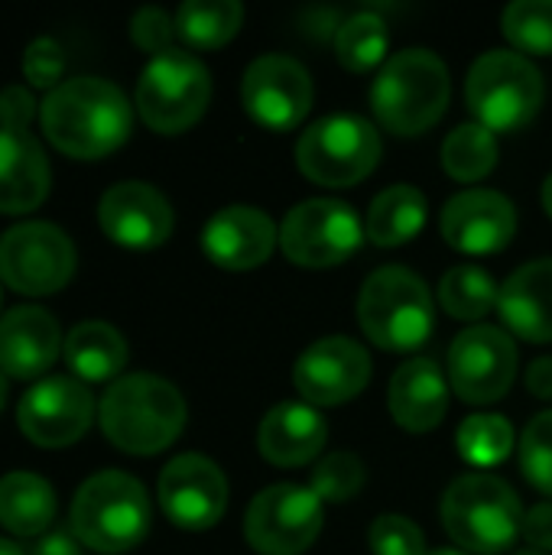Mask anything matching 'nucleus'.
Returning <instances> with one entry per match:
<instances>
[{
  "label": "nucleus",
  "instance_id": "bb28decb",
  "mask_svg": "<svg viewBox=\"0 0 552 555\" xmlns=\"http://www.w3.org/2000/svg\"><path fill=\"white\" fill-rule=\"evenodd\" d=\"M426 224V195L413 185H390L384 189L364 221V234L377 247H400L413 241Z\"/></svg>",
  "mask_w": 552,
  "mask_h": 555
},
{
  "label": "nucleus",
  "instance_id": "37998d69",
  "mask_svg": "<svg viewBox=\"0 0 552 555\" xmlns=\"http://www.w3.org/2000/svg\"><path fill=\"white\" fill-rule=\"evenodd\" d=\"M33 555H81V550H78V540L68 533H49L42 537V543L33 550Z\"/></svg>",
  "mask_w": 552,
  "mask_h": 555
},
{
  "label": "nucleus",
  "instance_id": "5701e85b",
  "mask_svg": "<svg viewBox=\"0 0 552 555\" xmlns=\"http://www.w3.org/2000/svg\"><path fill=\"white\" fill-rule=\"evenodd\" d=\"M325 439H329L325 420L306 403L273 406L257 429V449L277 468L309 465L322 452Z\"/></svg>",
  "mask_w": 552,
  "mask_h": 555
},
{
  "label": "nucleus",
  "instance_id": "423d86ee",
  "mask_svg": "<svg viewBox=\"0 0 552 555\" xmlns=\"http://www.w3.org/2000/svg\"><path fill=\"white\" fill-rule=\"evenodd\" d=\"M358 322L377 348L413 351L433 335V296L413 270L381 267L361 286Z\"/></svg>",
  "mask_w": 552,
  "mask_h": 555
},
{
  "label": "nucleus",
  "instance_id": "a18cd8bd",
  "mask_svg": "<svg viewBox=\"0 0 552 555\" xmlns=\"http://www.w3.org/2000/svg\"><path fill=\"white\" fill-rule=\"evenodd\" d=\"M0 555H23V550L10 540H0Z\"/></svg>",
  "mask_w": 552,
  "mask_h": 555
},
{
  "label": "nucleus",
  "instance_id": "09e8293b",
  "mask_svg": "<svg viewBox=\"0 0 552 555\" xmlns=\"http://www.w3.org/2000/svg\"><path fill=\"white\" fill-rule=\"evenodd\" d=\"M517 555H550V553H540V550H521Z\"/></svg>",
  "mask_w": 552,
  "mask_h": 555
},
{
  "label": "nucleus",
  "instance_id": "e433bc0d",
  "mask_svg": "<svg viewBox=\"0 0 552 555\" xmlns=\"http://www.w3.org/2000/svg\"><path fill=\"white\" fill-rule=\"evenodd\" d=\"M368 543L374 555H426L423 530L400 514H384L371 524Z\"/></svg>",
  "mask_w": 552,
  "mask_h": 555
},
{
  "label": "nucleus",
  "instance_id": "a19ab883",
  "mask_svg": "<svg viewBox=\"0 0 552 555\" xmlns=\"http://www.w3.org/2000/svg\"><path fill=\"white\" fill-rule=\"evenodd\" d=\"M524 540L540 553H552V504H537L524 517Z\"/></svg>",
  "mask_w": 552,
  "mask_h": 555
},
{
  "label": "nucleus",
  "instance_id": "c756f323",
  "mask_svg": "<svg viewBox=\"0 0 552 555\" xmlns=\"http://www.w3.org/2000/svg\"><path fill=\"white\" fill-rule=\"evenodd\" d=\"M498 296H501V289L491 280V273L482 270V267H472V263L452 267L442 276V283H439V302H442V309L452 319H462V322L485 319L498 306Z\"/></svg>",
  "mask_w": 552,
  "mask_h": 555
},
{
  "label": "nucleus",
  "instance_id": "de8ad7c7",
  "mask_svg": "<svg viewBox=\"0 0 552 555\" xmlns=\"http://www.w3.org/2000/svg\"><path fill=\"white\" fill-rule=\"evenodd\" d=\"M426 555H468V553H459V550H436V553H426Z\"/></svg>",
  "mask_w": 552,
  "mask_h": 555
},
{
  "label": "nucleus",
  "instance_id": "f8f14e48",
  "mask_svg": "<svg viewBox=\"0 0 552 555\" xmlns=\"http://www.w3.org/2000/svg\"><path fill=\"white\" fill-rule=\"evenodd\" d=\"M322 533V501L312 488L273 485L260 491L244 517V537L260 555H303Z\"/></svg>",
  "mask_w": 552,
  "mask_h": 555
},
{
  "label": "nucleus",
  "instance_id": "7c9ffc66",
  "mask_svg": "<svg viewBox=\"0 0 552 555\" xmlns=\"http://www.w3.org/2000/svg\"><path fill=\"white\" fill-rule=\"evenodd\" d=\"M442 166L455 182H478L498 166V140L488 127L462 124L442 143Z\"/></svg>",
  "mask_w": 552,
  "mask_h": 555
},
{
  "label": "nucleus",
  "instance_id": "aec40b11",
  "mask_svg": "<svg viewBox=\"0 0 552 555\" xmlns=\"http://www.w3.org/2000/svg\"><path fill=\"white\" fill-rule=\"evenodd\" d=\"M280 231L270 215L254 205H228L208 218L202 231V250L224 270H254L270 260Z\"/></svg>",
  "mask_w": 552,
  "mask_h": 555
},
{
  "label": "nucleus",
  "instance_id": "cd10ccee",
  "mask_svg": "<svg viewBox=\"0 0 552 555\" xmlns=\"http://www.w3.org/2000/svg\"><path fill=\"white\" fill-rule=\"evenodd\" d=\"M65 361L81 380H111L127 364V341L107 322H81L65 338Z\"/></svg>",
  "mask_w": 552,
  "mask_h": 555
},
{
  "label": "nucleus",
  "instance_id": "2eb2a0df",
  "mask_svg": "<svg viewBox=\"0 0 552 555\" xmlns=\"http://www.w3.org/2000/svg\"><path fill=\"white\" fill-rule=\"evenodd\" d=\"M94 420V400L75 377H46L33 384L20 406L16 423L33 446L62 449L78 442Z\"/></svg>",
  "mask_w": 552,
  "mask_h": 555
},
{
  "label": "nucleus",
  "instance_id": "c85d7f7f",
  "mask_svg": "<svg viewBox=\"0 0 552 555\" xmlns=\"http://www.w3.org/2000/svg\"><path fill=\"white\" fill-rule=\"evenodd\" d=\"M244 7L238 0H185L176 10V36L192 49H218L241 29Z\"/></svg>",
  "mask_w": 552,
  "mask_h": 555
},
{
  "label": "nucleus",
  "instance_id": "f257e3e1",
  "mask_svg": "<svg viewBox=\"0 0 552 555\" xmlns=\"http://www.w3.org/2000/svg\"><path fill=\"white\" fill-rule=\"evenodd\" d=\"M42 130L55 150L75 159H101L130 137L127 94L94 75H78L52 88L39 107Z\"/></svg>",
  "mask_w": 552,
  "mask_h": 555
},
{
  "label": "nucleus",
  "instance_id": "6ab92c4d",
  "mask_svg": "<svg viewBox=\"0 0 552 555\" xmlns=\"http://www.w3.org/2000/svg\"><path fill=\"white\" fill-rule=\"evenodd\" d=\"M517 231L511 198L491 189H468L442 208V237L462 254H498Z\"/></svg>",
  "mask_w": 552,
  "mask_h": 555
},
{
  "label": "nucleus",
  "instance_id": "2f4dec72",
  "mask_svg": "<svg viewBox=\"0 0 552 555\" xmlns=\"http://www.w3.org/2000/svg\"><path fill=\"white\" fill-rule=\"evenodd\" d=\"M387 23L384 16L364 10L338 23L335 29V55L348 72H371L387 55Z\"/></svg>",
  "mask_w": 552,
  "mask_h": 555
},
{
  "label": "nucleus",
  "instance_id": "72a5a7b5",
  "mask_svg": "<svg viewBox=\"0 0 552 555\" xmlns=\"http://www.w3.org/2000/svg\"><path fill=\"white\" fill-rule=\"evenodd\" d=\"M504 36L530 55H552V0H517L504 10Z\"/></svg>",
  "mask_w": 552,
  "mask_h": 555
},
{
  "label": "nucleus",
  "instance_id": "0eeeda50",
  "mask_svg": "<svg viewBox=\"0 0 552 555\" xmlns=\"http://www.w3.org/2000/svg\"><path fill=\"white\" fill-rule=\"evenodd\" d=\"M543 75L521 52L495 49L475 59L465 78L468 111L491 133H514L527 127L543 107Z\"/></svg>",
  "mask_w": 552,
  "mask_h": 555
},
{
  "label": "nucleus",
  "instance_id": "c03bdc74",
  "mask_svg": "<svg viewBox=\"0 0 552 555\" xmlns=\"http://www.w3.org/2000/svg\"><path fill=\"white\" fill-rule=\"evenodd\" d=\"M543 208H547V215L552 218V176L543 182Z\"/></svg>",
  "mask_w": 552,
  "mask_h": 555
},
{
  "label": "nucleus",
  "instance_id": "9d476101",
  "mask_svg": "<svg viewBox=\"0 0 552 555\" xmlns=\"http://www.w3.org/2000/svg\"><path fill=\"white\" fill-rule=\"evenodd\" d=\"M75 273L72 237L49 221H23L0 237V280L23 296L59 293Z\"/></svg>",
  "mask_w": 552,
  "mask_h": 555
},
{
  "label": "nucleus",
  "instance_id": "412c9836",
  "mask_svg": "<svg viewBox=\"0 0 552 555\" xmlns=\"http://www.w3.org/2000/svg\"><path fill=\"white\" fill-rule=\"evenodd\" d=\"M59 322L39 306H16L0 319V371L16 380H33L59 358Z\"/></svg>",
  "mask_w": 552,
  "mask_h": 555
},
{
  "label": "nucleus",
  "instance_id": "49530a36",
  "mask_svg": "<svg viewBox=\"0 0 552 555\" xmlns=\"http://www.w3.org/2000/svg\"><path fill=\"white\" fill-rule=\"evenodd\" d=\"M3 403H7V380H3V371H0V410H3Z\"/></svg>",
  "mask_w": 552,
  "mask_h": 555
},
{
  "label": "nucleus",
  "instance_id": "c9c22d12",
  "mask_svg": "<svg viewBox=\"0 0 552 555\" xmlns=\"http://www.w3.org/2000/svg\"><path fill=\"white\" fill-rule=\"evenodd\" d=\"M521 468L524 478L540 491L552 498V410L530 420L521 439Z\"/></svg>",
  "mask_w": 552,
  "mask_h": 555
},
{
  "label": "nucleus",
  "instance_id": "79ce46f5",
  "mask_svg": "<svg viewBox=\"0 0 552 555\" xmlns=\"http://www.w3.org/2000/svg\"><path fill=\"white\" fill-rule=\"evenodd\" d=\"M527 387H530V393H534V397H540V400H550L552 397V358H540V361H534V364H530V371H527Z\"/></svg>",
  "mask_w": 552,
  "mask_h": 555
},
{
  "label": "nucleus",
  "instance_id": "ddd939ff",
  "mask_svg": "<svg viewBox=\"0 0 552 555\" xmlns=\"http://www.w3.org/2000/svg\"><path fill=\"white\" fill-rule=\"evenodd\" d=\"M517 377V345L504 328H465L449 348V387L465 403L501 400Z\"/></svg>",
  "mask_w": 552,
  "mask_h": 555
},
{
  "label": "nucleus",
  "instance_id": "b1692460",
  "mask_svg": "<svg viewBox=\"0 0 552 555\" xmlns=\"http://www.w3.org/2000/svg\"><path fill=\"white\" fill-rule=\"evenodd\" d=\"M504 325L534 345L552 341V260H534L508 276L498 296Z\"/></svg>",
  "mask_w": 552,
  "mask_h": 555
},
{
  "label": "nucleus",
  "instance_id": "ea45409f",
  "mask_svg": "<svg viewBox=\"0 0 552 555\" xmlns=\"http://www.w3.org/2000/svg\"><path fill=\"white\" fill-rule=\"evenodd\" d=\"M36 114V101L26 88L10 85L0 91V130H20L26 133L29 120Z\"/></svg>",
  "mask_w": 552,
  "mask_h": 555
},
{
  "label": "nucleus",
  "instance_id": "dca6fc26",
  "mask_svg": "<svg viewBox=\"0 0 552 555\" xmlns=\"http://www.w3.org/2000/svg\"><path fill=\"white\" fill-rule=\"evenodd\" d=\"M368 380H371V358L358 341L345 335H332L309 345L293 367L296 390L303 393V400L316 406L348 403L368 387Z\"/></svg>",
  "mask_w": 552,
  "mask_h": 555
},
{
  "label": "nucleus",
  "instance_id": "4c0bfd02",
  "mask_svg": "<svg viewBox=\"0 0 552 555\" xmlns=\"http://www.w3.org/2000/svg\"><path fill=\"white\" fill-rule=\"evenodd\" d=\"M65 72V52L52 36H39L23 52V75L33 88H59Z\"/></svg>",
  "mask_w": 552,
  "mask_h": 555
},
{
  "label": "nucleus",
  "instance_id": "4be33fe9",
  "mask_svg": "<svg viewBox=\"0 0 552 555\" xmlns=\"http://www.w3.org/2000/svg\"><path fill=\"white\" fill-rule=\"evenodd\" d=\"M387 406L397 426L407 433H429L446 420L449 387L436 361L416 358L397 367L387 390Z\"/></svg>",
  "mask_w": 552,
  "mask_h": 555
},
{
  "label": "nucleus",
  "instance_id": "39448f33",
  "mask_svg": "<svg viewBox=\"0 0 552 555\" xmlns=\"http://www.w3.org/2000/svg\"><path fill=\"white\" fill-rule=\"evenodd\" d=\"M442 527L465 553L501 555L524 533V507L508 481L465 475L442 498Z\"/></svg>",
  "mask_w": 552,
  "mask_h": 555
},
{
  "label": "nucleus",
  "instance_id": "f704fd0d",
  "mask_svg": "<svg viewBox=\"0 0 552 555\" xmlns=\"http://www.w3.org/2000/svg\"><path fill=\"white\" fill-rule=\"evenodd\" d=\"M364 478H368V472L358 455L335 452L312 468V491L319 501L342 504V501H351L364 488Z\"/></svg>",
  "mask_w": 552,
  "mask_h": 555
},
{
  "label": "nucleus",
  "instance_id": "4468645a",
  "mask_svg": "<svg viewBox=\"0 0 552 555\" xmlns=\"http://www.w3.org/2000/svg\"><path fill=\"white\" fill-rule=\"evenodd\" d=\"M312 78L303 62L290 55H260L247 65L241 81V101L247 114L267 130H293L312 111Z\"/></svg>",
  "mask_w": 552,
  "mask_h": 555
},
{
  "label": "nucleus",
  "instance_id": "9b49d317",
  "mask_svg": "<svg viewBox=\"0 0 552 555\" xmlns=\"http://www.w3.org/2000/svg\"><path fill=\"white\" fill-rule=\"evenodd\" d=\"M364 241V224L351 205L335 198H309L280 224V247L296 267H335L345 263Z\"/></svg>",
  "mask_w": 552,
  "mask_h": 555
},
{
  "label": "nucleus",
  "instance_id": "f03ea898",
  "mask_svg": "<svg viewBox=\"0 0 552 555\" xmlns=\"http://www.w3.org/2000/svg\"><path fill=\"white\" fill-rule=\"evenodd\" d=\"M98 420L107 442L120 452L156 455L185 429V400L156 374H127L104 390Z\"/></svg>",
  "mask_w": 552,
  "mask_h": 555
},
{
  "label": "nucleus",
  "instance_id": "58836bf2",
  "mask_svg": "<svg viewBox=\"0 0 552 555\" xmlns=\"http://www.w3.org/2000/svg\"><path fill=\"white\" fill-rule=\"evenodd\" d=\"M130 36L133 42L143 49V52H153V55H163L172 49V36H176V20L159 10V7H143L133 13L130 20Z\"/></svg>",
  "mask_w": 552,
  "mask_h": 555
},
{
  "label": "nucleus",
  "instance_id": "20e7f679",
  "mask_svg": "<svg viewBox=\"0 0 552 555\" xmlns=\"http://www.w3.org/2000/svg\"><path fill=\"white\" fill-rule=\"evenodd\" d=\"M150 533V498L124 472L91 475L72 501V537L94 553L117 555Z\"/></svg>",
  "mask_w": 552,
  "mask_h": 555
},
{
  "label": "nucleus",
  "instance_id": "a211bd4d",
  "mask_svg": "<svg viewBox=\"0 0 552 555\" xmlns=\"http://www.w3.org/2000/svg\"><path fill=\"white\" fill-rule=\"evenodd\" d=\"M98 221L104 234L130 250L159 247L172 234V208L166 195L146 182H117L101 195Z\"/></svg>",
  "mask_w": 552,
  "mask_h": 555
},
{
  "label": "nucleus",
  "instance_id": "1a4fd4ad",
  "mask_svg": "<svg viewBox=\"0 0 552 555\" xmlns=\"http://www.w3.org/2000/svg\"><path fill=\"white\" fill-rule=\"evenodd\" d=\"M296 163L306 179L325 189L358 185L381 163V137L358 114H332L299 137Z\"/></svg>",
  "mask_w": 552,
  "mask_h": 555
},
{
  "label": "nucleus",
  "instance_id": "473e14b6",
  "mask_svg": "<svg viewBox=\"0 0 552 555\" xmlns=\"http://www.w3.org/2000/svg\"><path fill=\"white\" fill-rule=\"evenodd\" d=\"M455 442H459V452H462V459L468 465H475V468H495L514 449V426L504 416L478 413V416H468L459 426Z\"/></svg>",
  "mask_w": 552,
  "mask_h": 555
},
{
  "label": "nucleus",
  "instance_id": "6e6552de",
  "mask_svg": "<svg viewBox=\"0 0 552 555\" xmlns=\"http://www.w3.org/2000/svg\"><path fill=\"white\" fill-rule=\"evenodd\" d=\"M211 101L208 68L185 49L153 55L137 81V111L156 133L189 130Z\"/></svg>",
  "mask_w": 552,
  "mask_h": 555
},
{
  "label": "nucleus",
  "instance_id": "393cba45",
  "mask_svg": "<svg viewBox=\"0 0 552 555\" xmlns=\"http://www.w3.org/2000/svg\"><path fill=\"white\" fill-rule=\"evenodd\" d=\"M49 195V159L36 137L0 130V211L26 215Z\"/></svg>",
  "mask_w": 552,
  "mask_h": 555
},
{
  "label": "nucleus",
  "instance_id": "7ed1b4c3",
  "mask_svg": "<svg viewBox=\"0 0 552 555\" xmlns=\"http://www.w3.org/2000/svg\"><path fill=\"white\" fill-rule=\"evenodd\" d=\"M449 68L429 49H403L384 62L371 85L374 117L397 137L426 133L449 107Z\"/></svg>",
  "mask_w": 552,
  "mask_h": 555
},
{
  "label": "nucleus",
  "instance_id": "a878e982",
  "mask_svg": "<svg viewBox=\"0 0 552 555\" xmlns=\"http://www.w3.org/2000/svg\"><path fill=\"white\" fill-rule=\"evenodd\" d=\"M55 520L52 485L33 472H10L0 478V527L13 537H39Z\"/></svg>",
  "mask_w": 552,
  "mask_h": 555
},
{
  "label": "nucleus",
  "instance_id": "f3484780",
  "mask_svg": "<svg viewBox=\"0 0 552 555\" xmlns=\"http://www.w3.org/2000/svg\"><path fill=\"white\" fill-rule=\"evenodd\" d=\"M159 507L182 530H208L224 517L228 481L205 455H179L159 475Z\"/></svg>",
  "mask_w": 552,
  "mask_h": 555
}]
</instances>
